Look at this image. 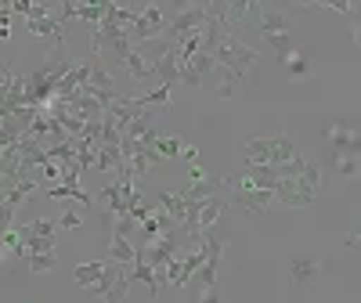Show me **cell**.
Returning <instances> with one entry per match:
<instances>
[{"mask_svg":"<svg viewBox=\"0 0 361 303\" xmlns=\"http://www.w3.org/2000/svg\"><path fill=\"white\" fill-rule=\"evenodd\" d=\"M318 192H322V163L296 152V156L282 166V185L275 188V202L304 209L318 199Z\"/></svg>","mask_w":361,"mask_h":303,"instance_id":"cell-1","label":"cell"},{"mask_svg":"<svg viewBox=\"0 0 361 303\" xmlns=\"http://www.w3.org/2000/svg\"><path fill=\"white\" fill-rule=\"evenodd\" d=\"M260 51L253 44H246L243 37H231V33H221L217 44H214V62L228 73H235L238 80H246V73L257 66Z\"/></svg>","mask_w":361,"mask_h":303,"instance_id":"cell-2","label":"cell"},{"mask_svg":"<svg viewBox=\"0 0 361 303\" xmlns=\"http://www.w3.org/2000/svg\"><path fill=\"white\" fill-rule=\"evenodd\" d=\"M296 156V144L286 134H264V137H250L246 141V163H260V166H282Z\"/></svg>","mask_w":361,"mask_h":303,"instance_id":"cell-3","label":"cell"},{"mask_svg":"<svg viewBox=\"0 0 361 303\" xmlns=\"http://www.w3.org/2000/svg\"><path fill=\"white\" fill-rule=\"evenodd\" d=\"M206 18H209V4H170L166 8V33H163V40L177 44L180 37L199 33V29L206 25Z\"/></svg>","mask_w":361,"mask_h":303,"instance_id":"cell-4","label":"cell"},{"mask_svg":"<svg viewBox=\"0 0 361 303\" xmlns=\"http://www.w3.org/2000/svg\"><path fill=\"white\" fill-rule=\"evenodd\" d=\"M130 282H134V278H130V267H127V264H112V260H105L102 278L90 285V292H94V299H105V303H123Z\"/></svg>","mask_w":361,"mask_h":303,"instance_id":"cell-5","label":"cell"},{"mask_svg":"<svg viewBox=\"0 0 361 303\" xmlns=\"http://www.w3.org/2000/svg\"><path fill=\"white\" fill-rule=\"evenodd\" d=\"M257 29H260V40L279 51V58L293 51V25H289L286 11H260Z\"/></svg>","mask_w":361,"mask_h":303,"instance_id":"cell-6","label":"cell"},{"mask_svg":"<svg viewBox=\"0 0 361 303\" xmlns=\"http://www.w3.org/2000/svg\"><path fill=\"white\" fill-rule=\"evenodd\" d=\"M25 25H29V33H33L37 40H44L47 51H66V44H69L66 22L58 18L54 11L51 15H40V18H25Z\"/></svg>","mask_w":361,"mask_h":303,"instance_id":"cell-7","label":"cell"},{"mask_svg":"<svg viewBox=\"0 0 361 303\" xmlns=\"http://www.w3.org/2000/svg\"><path fill=\"white\" fill-rule=\"evenodd\" d=\"M163 33H166V8L163 4H141V15L130 25V40L141 44V40H156Z\"/></svg>","mask_w":361,"mask_h":303,"instance_id":"cell-8","label":"cell"},{"mask_svg":"<svg viewBox=\"0 0 361 303\" xmlns=\"http://www.w3.org/2000/svg\"><path fill=\"white\" fill-rule=\"evenodd\" d=\"M224 185L231 192V202L235 206H243L246 214H267L271 206H275V192H267V188H253V185H231V180L224 177Z\"/></svg>","mask_w":361,"mask_h":303,"instance_id":"cell-9","label":"cell"},{"mask_svg":"<svg viewBox=\"0 0 361 303\" xmlns=\"http://www.w3.org/2000/svg\"><path fill=\"white\" fill-rule=\"evenodd\" d=\"M325 141H329V148L336 152V159L340 156L357 159L354 156V152H357V130H354V123H329L325 127Z\"/></svg>","mask_w":361,"mask_h":303,"instance_id":"cell-10","label":"cell"},{"mask_svg":"<svg viewBox=\"0 0 361 303\" xmlns=\"http://www.w3.org/2000/svg\"><path fill=\"white\" fill-rule=\"evenodd\" d=\"M221 260H224V256H209L202 267H195V271H192V278H188V285H185V289H192V296H195V299L217 289V278H221Z\"/></svg>","mask_w":361,"mask_h":303,"instance_id":"cell-11","label":"cell"},{"mask_svg":"<svg viewBox=\"0 0 361 303\" xmlns=\"http://www.w3.org/2000/svg\"><path fill=\"white\" fill-rule=\"evenodd\" d=\"M228 185H224V177H202V180H192L188 188H180V195H185V202H202L209 195H221Z\"/></svg>","mask_w":361,"mask_h":303,"instance_id":"cell-12","label":"cell"},{"mask_svg":"<svg viewBox=\"0 0 361 303\" xmlns=\"http://www.w3.org/2000/svg\"><path fill=\"white\" fill-rule=\"evenodd\" d=\"M279 62L286 66V76H289L293 83H300V80H307V76L314 73V66H311V58H307L304 51H296V47H293L289 54H282Z\"/></svg>","mask_w":361,"mask_h":303,"instance_id":"cell-13","label":"cell"},{"mask_svg":"<svg viewBox=\"0 0 361 303\" xmlns=\"http://www.w3.org/2000/svg\"><path fill=\"white\" fill-rule=\"evenodd\" d=\"M289 275H293L296 285H311V282H322L325 267H322L318 260H293V264H289Z\"/></svg>","mask_w":361,"mask_h":303,"instance_id":"cell-14","label":"cell"},{"mask_svg":"<svg viewBox=\"0 0 361 303\" xmlns=\"http://www.w3.org/2000/svg\"><path fill=\"white\" fill-rule=\"evenodd\" d=\"M47 195H51V199H73V202H80L83 209L94 206V195L83 192V188H80V180H62V185H54Z\"/></svg>","mask_w":361,"mask_h":303,"instance_id":"cell-15","label":"cell"},{"mask_svg":"<svg viewBox=\"0 0 361 303\" xmlns=\"http://www.w3.org/2000/svg\"><path fill=\"white\" fill-rule=\"evenodd\" d=\"M119 166H123V152H119V144H98L94 148V170H102V173H116Z\"/></svg>","mask_w":361,"mask_h":303,"instance_id":"cell-16","label":"cell"},{"mask_svg":"<svg viewBox=\"0 0 361 303\" xmlns=\"http://www.w3.org/2000/svg\"><path fill=\"white\" fill-rule=\"evenodd\" d=\"M119 69H127V76H130L134 83H152V66H148L137 51H130V54L123 58V66H119Z\"/></svg>","mask_w":361,"mask_h":303,"instance_id":"cell-17","label":"cell"},{"mask_svg":"<svg viewBox=\"0 0 361 303\" xmlns=\"http://www.w3.org/2000/svg\"><path fill=\"white\" fill-rule=\"evenodd\" d=\"M105 253H109L112 264H127V267H134V260H137V246L127 242V238H112Z\"/></svg>","mask_w":361,"mask_h":303,"instance_id":"cell-18","label":"cell"},{"mask_svg":"<svg viewBox=\"0 0 361 303\" xmlns=\"http://www.w3.org/2000/svg\"><path fill=\"white\" fill-rule=\"evenodd\" d=\"M214 76H217V98H235L238 90H243V80L228 69H221V66L214 69Z\"/></svg>","mask_w":361,"mask_h":303,"instance_id":"cell-19","label":"cell"},{"mask_svg":"<svg viewBox=\"0 0 361 303\" xmlns=\"http://www.w3.org/2000/svg\"><path fill=\"white\" fill-rule=\"evenodd\" d=\"M180 148H185V141H180V137H166V134H159V137L152 141V152L159 156V163L177 159V156H180Z\"/></svg>","mask_w":361,"mask_h":303,"instance_id":"cell-20","label":"cell"},{"mask_svg":"<svg viewBox=\"0 0 361 303\" xmlns=\"http://www.w3.org/2000/svg\"><path fill=\"white\" fill-rule=\"evenodd\" d=\"M170 94H173L170 87H156V90H148V94H141L137 105L148 109V112H159V109H170Z\"/></svg>","mask_w":361,"mask_h":303,"instance_id":"cell-21","label":"cell"},{"mask_svg":"<svg viewBox=\"0 0 361 303\" xmlns=\"http://www.w3.org/2000/svg\"><path fill=\"white\" fill-rule=\"evenodd\" d=\"M130 278H137L152 296H159V278H156V267H148V264H141V260H134V267H130Z\"/></svg>","mask_w":361,"mask_h":303,"instance_id":"cell-22","label":"cell"},{"mask_svg":"<svg viewBox=\"0 0 361 303\" xmlns=\"http://www.w3.org/2000/svg\"><path fill=\"white\" fill-rule=\"evenodd\" d=\"M102 271H105V260H90V264H80V267H76V282L90 289V285H94V282L102 278Z\"/></svg>","mask_w":361,"mask_h":303,"instance_id":"cell-23","label":"cell"},{"mask_svg":"<svg viewBox=\"0 0 361 303\" xmlns=\"http://www.w3.org/2000/svg\"><path fill=\"white\" fill-rule=\"evenodd\" d=\"M25 267L33 271V275L54 271V267H58V253H29V256H25Z\"/></svg>","mask_w":361,"mask_h":303,"instance_id":"cell-24","label":"cell"},{"mask_svg":"<svg viewBox=\"0 0 361 303\" xmlns=\"http://www.w3.org/2000/svg\"><path fill=\"white\" fill-rule=\"evenodd\" d=\"M73 18L80 22H90V25H98L105 18V4H73Z\"/></svg>","mask_w":361,"mask_h":303,"instance_id":"cell-25","label":"cell"},{"mask_svg":"<svg viewBox=\"0 0 361 303\" xmlns=\"http://www.w3.org/2000/svg\"><path fill=\"white\" fill-rule=\"evenodd\" d=\"M29 235H37V238H54L58 235V221H29V224H22Z\"/></svg>","mask_w":361,"mask_h":303,"instance_id":"cell-26","label":"cell"},{"mask_svg":"<svg viewBox=\"0 0 361 303\" xmlns=\"http://www.w3.org/2000/svg\"><path fill=\"white\" fill-rule=\"evenodd\" d=\"M37 177H44V180H47V185L54 188V185H58V180H62V166H58V163H51V159H47V163H44V166L37 170Z\"/></svg>","mask_w":361,"mask_h":303,"instance_id":"cell-27","label":"cell"},{"mask_svg":"<svg viewBox=\"0 0 361 303\" xmlns=\"http://www.w3.org/2000/svg\"><path fill=\"white\" fill-rule=\"evenodd\" d=\"M80 224H83V221H80V209H76V206H69L66 214L58 217V228H66V231H76Z\"/></svg>","mask_w":361,"mask_h":303,"instance_id":"cell-28","label":"cell"},{"mask_svg":"<svg viewBox=\"0 0 361 303\" xmlns=\"http://www.w3.org/2000/svg\"><path fill=\"white\" fill-rule=\"evenodd\" d=\"M333 166H336V173H343V177H354V173H357V159H347V156L333 159Z\"/></svg>","mask_w":361,"mask_h":303,"instance_id":"cell-29","label":"cell"},{"mask_svg":"<svg viewBox=\"0 0 361 303\" xmlns=\"http://www.w3.org/2000/svg\"><path fill=\"white\" fill-rule=\"evenodd\" d=\"M177 159H185V163H199V148L185 144V148H180V156H177Z\"/></svg>","mask_w":361,"mask_h":303,"instance_id":"cell-30","label":"cell"},{"mask_svg":"<svg viewBox=\"0 0 361 303\" xmlns=\"http://www.w3.org/2000/svg\"><path fill=\"white\" fill-rule=\"evenodd\" d=\"M188 177H192V180H202V177H206L202 163H188Z\"/></svg>","mask_w":361,"mask_h":303,"instance_id":"cell-31","label":"cell"},{"mask_svg":"<svg viewBox=\"0 0 361 303\" xmlns=\"http://www.w3.org/2000/svg\"><path fill=\"white\" fill-rule=\"evenodd\" d=\"M4 256H8V249H4V228H0V267H4Z\"/></svg>","mask_w":361,"mask_h":303,"instance_id":"cell-32","label":"cell"},{"mask_svg":"<svg viewBox=\"0 0 361 303\" xmlns=\"http://www.w3.org/2000/svg\"><path fill=\"white\" fill-rule=\"evenodd\" d=\"M199 303H221V299H217V292H206V296H199Z\"/></svg>","mask_w":361,"mask_h":303,"instance_id":"cell-33","label":"cell"},{"mask_svg":"<svg viewBox=\"0 0 361 303\" xmlns=\"http://www.w3.org/2000/svg\"><path fill=\"white\" fill-rule=\"evenodd\" d=\"M0 202H4V195H0Z\"/></svg>","mask_w":361,"mask_h":303,"instance_id":"cell-34","label":"cell"}]
</instances>
